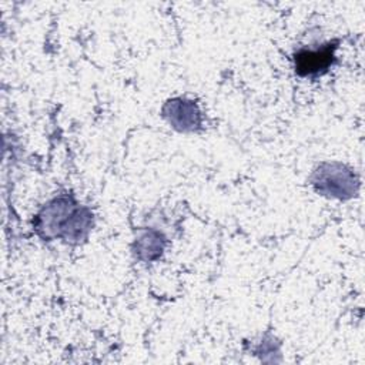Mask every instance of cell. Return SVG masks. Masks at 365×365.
<instances>
[{"label":"cell","mask_w":365,"mask_h":365,"mask_svg":"<svg viewBox=\"0 0 365 365\" xmlns=\"http://www.w3.org/2000/svg\"><path fill=\"white\" fill-rule=\"evenodd\" d=\"M37 234L46 240L78 244L87 240L93 228V212L70 194L47 201L33 221Z\"/></svg>","instance_id":"6da1fadb"},{"label":"cell","mask_w":365,"mask_h":365,"mask_svg":"<svg viewBox=\"0 0 365 365\" xmlns=\"http://www.w3.org/2000/svg\"><path fill=\"white\" fill-rule=\"evenodd\" d=\"M314 191L322 197L346 201L356 197L359 177L352 167L341 161H322L309 175Z\"/></svg>","instance_id":"7a4b0ae2"},{"label":"cell","mask_w":365,"mask_h":365,"mask_svg":"<svg viewBox=\"0 0 365 365\" xmlns=\"http://www.w3.org/2000/svg\"><path fill=\"white\" fill-rule=\"evenodd\" d=\"M164 120L180 133H194L202 125V113L198 104L185 97H174L164 103L161 108Z\"/></svg>","instance_id":"3957f363"},{"label":"cell","mask_w":365,"mask_h":365,"mask_svg":"<svg viewBox=\"0 0 365 365\" xmlns=\"http://www.w3.org/2000/svg\"><path fill=\"white\" fill-rule=\"evenodd\" d=\"M338 46L328 41L315 48H301L294 54V68L301 77H315L327 73L335 63V51Z\"/></svg>","instance_id":"277c9868"},{"label":"cell","mask_w":365,"mask_h":365,"mask_svg":"<svg viewBox=\"0 0 365 365\" xmlns=\"http://www.w3.org/2000/svg\"><path fill=\"white\" fill-rule=\"evenodd\" d=\"M165 237L155 230H143L133 244L134 255L144 262L158 259L165 250Z\"/></svg>","instance_id":"5b68a950"}]
</instances>
